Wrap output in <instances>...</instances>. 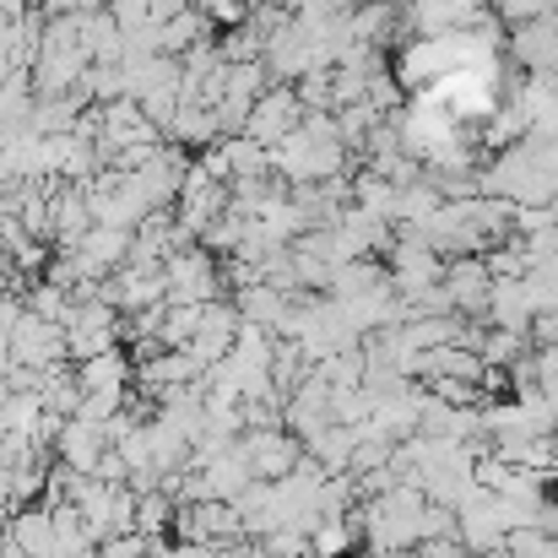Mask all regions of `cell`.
I'll return each mask as SVG.
<instances>
[{
    "label": "cell",
    "instance_id": "obj_7",
    "mask_svg": "<svg viewBox=\"0 0 558 558\" xmlns=\"http://www.w3.org/2000/svg\"><path fill=\"white\" fill-rule=\"evenodd\" d=\"M5 342H11V359L27 364V369L71 364V359H65V337H60V326L44 320V315H33V310H22V315L5 326Z\"/></svg>",
    "mask_w": 558,
    "mask_h": 558
},
{
    "label": "cell",
    "instance_id": "obj_37",
    "mask_svg": "<svg viewBox=\"0 0 558 558\" xmlns=\"http://www.w3.org/2000/svg\"><path fill=\"white\" fill-rule=\"evenodd\" d=\"M38 11V0H0V16H27Z\"/></svg>",
    "mask_w": 558,
    "mask_h": 558
},
{
    "label": "cell",
    "instance_id": "obj_24",
    "mask_svg": "<svg viewBox=\"0 0 558 558\" xmlns=\"http://www.w3.org/2000/svg\"><path fill=\"white\" fill-rule=\"evenodd\" d=\"M44 477H49V456L22 461V466H0V505L5 510H22V505L44 499Z\"/></svg>",
    "mask_w": 558,
    "mask_h": 558
},
{
    "label": "cell",
    "instance_id": "obj_23",
    "mask_svg": "<svg viewBox=\"0 0 558 558\" xmlns=\"http://www.w3.org/2000/svg\"><path fill=\"white\" fill-rule=\"evenodd\" d=\"M131 374H136V364H131L125 348H104V353H93V359L76 364V385L82 390H125Z\"/></svg>",
    "mask_w": 558,
    "mask_h": 558
},
{
    "label": "cell",
    "instance_id": "obj_35",
    "mask_svg": "<svg viewBox=\"0 0 558 558\" xmlns=\"http://www.w3.org/2000/svg\"><path fill=\"white\" fill-rule=\"evenodd\" d=\"M195 5L211 16V27H239L250 16V0H195Z\"/></svg>",
    "mask_w": 558,
    "mask_h": 558
},
{
    "label": "cell",
    "instance_id": "obj_5",
    "mask_svg": "<svg viewBox=\"0 0 558 558\" xmlns=\"http://www.w3.org/2000/svg\"><path fill=\"white\" fill-rule=\"evenodd\" d=\"M98 299H109L120 315H136V310H158L169 304V282H163V266H114L104 282H98Z\"/></svg>",
    "mask_w": 558,
    "mask_h": 558
},
{
    "label": "cell",
    "instance_id": "obj_39",
    "mask_svg": "<svg viewBox=\"0 0 558 558\" xmlns=\"http://www.w3.org/2000/svg\"><path fill=\"white\" fill-rule=\"evenodd\" d=\"M369 558H417L412 548H396V554H369Z\"/></svg>",
    "mask_w": 558,
    "mask_h": 558
},
{
    "label": "cell",
    "instance_id": "obj_41",
    "mask_svg": "<svg viewBox=\"0 0 558 558\" xmlns=\"http://www.w3.org/2000/svg\"><path fill=\"white\" fill-rule=\"evenodd\" d=\"M348 558H353V554H348Z\"/></svg>",
    "mask_w": 558,
    "mask_h": 558
},
{
    "label": "cell",
    "instance_id": "obj_15",
    "mask_svg": "<svg viewBox=\"0 0 558 558\" xmlns=\"http://www.w3.org/2000/svg\"><path fill=\"white\" fill-rule=\"evenodd\" d=\"M49 450H54V461H65L71 472H93V466H98V456L109 450V439H104V428H98V423H87V417H65Z\"/></svg>",
    "mask_w": 558,
    "mask_h": 558
},
{
    "label": "cell",
    "instance_id": "obj_13",
    "mask_svg": "<svg viewBox=\"0 0 558 558\" xmlns=\"http://www.w3.org/2000/svg\"><path fill=\"white\" fill-rule=\"evenodd\" d=\"M439 288L450 293V310H456V315L477 320V315H483V304H488L494 271H488V260H483V255H450V260H445V282H439Z\"/></svg>",
    "mask_w": 558,
    "mask_h": 558
},
{
    "label": "cell",
    "instance_id": "obj_20",
    "mask_svg": "<svg viewBox=\"0 0 558 558\" xmlns=\"http://www.w3.org/2000/svg\"><path fill=\"white\" fill-rule=\"evenodd\" d=\"M483 320L488 326H510V331H526L532 326V299H526L521 277H494L488 304H483Z\"/></svg>",
    "mask_w": 558,
    "mask_h": 558
},
{
    "label": "cell",
    "instance_id": "obj_32",
    "mask_svg": "<svg viewBox=\"0 0 558 558\" xmlns=\"http://www.w3.org/2000/svg\"><path fill=\"white\" fill-rule=\"evenodd\" d=\"M293 93H299L304 114H315V109H337V104H331V71H304V76L293 82Z\"/></svg>",
    "mask_w": 558,
    "mask_h": 558
},
{
    "label": "cell",
    "instance_id": "obj_4",
    "mask_svg": "<svg viewBox=\"0 0 558 558\" xmlns=\"http://www.w3.org/2000/svg\"><path fill=\"white\" fill-rule=\"evenodd\" d=\"M385 271H390V288L401 299H417V293H428V288L445 282V255L428 250L412 228H396V239L385 250Z\"/></svg>",
    "mask_w": 558,
    "mask_h": 558
},
{
    "label": "cell",
    "instance_id": "obj_8",
    "mask_svg": "<svg viewBox=\"0 0 558 558\" xmlns=\"http://www.w3.org/2000/svg\"><path fill=\"white\" fill-rule=\"evenodd\" d=\"M190 174V158L174 147V142H158L153 153H147V163L142 169H131V185L142 190V201L158 211V206H174V195L185 185Z\"/></svg>",
    "mask_w": 558,
    "mask_h": 558
},
{
    "label": "cell",
    "instance_id": "obj_33",
    "mask_svg": "<svg viewBox=\"0 0 558 558\" xmlns=\"http://www.w3.org/2000/svg\"><path fill=\"white\" fill-rule=\"evenodd\" d=\"M153 543H163V537H142V532H120V537H104L93 558H147L153 554Z\"/></svg>",
    "mask_w": 558,
    "mask_h": 558
},
{
    "label": "cell",
    "instance_id": "obj_2",
    "mask_svg": "<svg viewBox=\"0 0 558 558\" xmlns=\"http://www.w3.org/2000/svg\"><path fill=\"white\" fill-rule=\"evenodd\" d=\"M120 326H125V315H120L109 299H98V293L71 299V315L60 320L65 359L82 364V359H93V353H104V348H120Z\"/></svg>",
    "mask_w": 558,
    "mask_h": 558
},
{
    "label": "cell",
    "instance_id": "obj_34",
    "mask_svg": "<svg viewBox=\"0 0 558 558\" xmlns=\"http://www.w3.org/2000/svg\"><path fill=\"white\" fill-rule=\"evenodd\" d=\"M488 11H494V16H505V22L515 27V22H532V16L554 11V0H488Z\"/></svg>",
    "mask_w": 558,
    "mask_h": 558
},
{
    "label": "cell",
    "instance_id": "obj_16",
    "mask_svg": "<svg viewBox=\"0 0 558 558\" xmlns=\"http://www.w3.org/2000/svg\"><path fill=\"white\" fill-rule=\"evenodd\" d=\"M11 548H22L27 558H54V515H49V505H22V510H11V521H5V532H0Z\"/></svg>",
    "mask_w": 558,
    "mask_h": 558
},
{
    "label": "cell",
    "instance_id": "obj_11",
    "mask_svg": "<svg viewBox=\"0 0 558 558\" xmlns=\"http://www.w3.org/2000/svg\"><path fill=\"white\" fill-rule=\"evenodd\" d=\"M239 445H244V461H250V472H255L260 483L288 477V472H293V461L304 456V445H299L288 428H244V434H239Z\"/></svg>",
    "mask_w": 558,
    "mask_h": 558
},
{
    "label": "cell",
    "instance_id": "obj_31",
    "mask_svg": "<svg viewBox=\"0 0 558 558\" xmlns=\"http://www.w3.org/2000/svg\"><path fill=\"white\" fill-rule=\"evenodd\" d=\"M201 244H206L211 255H233V250L244 244V217H233V211L211 217V222L201 228Z\"/></svg>",
    "mask_w": 558,
    "mask_h": 558
},
{
    "label": "cell",
    "instance_id": "obj_14",
    "mask_svg": "<svg viewBox=\"0 0 558 558\" xmlns=\"http://www.w3.org/2000/svg\"><path fill=\"white\" fill-rule=\"evenodd\" d=\"M87 228H93L87 190L71 185V180H49V244L54 250H71Z\"/></svg>",
    "mask_w": 558,
    "mask_h": 558
},
{
    "label": "cell",
    "instance_id": "obj_29",
    "mask_svg": "<svg viewBox=\"0 0 558 558\" xmlns=\"http://www.w3.org/2000/svg\"><path fill=\"white\" fill-rule=\"evenodd\" d=\"M488 147H515V142H526V131H532V120H526V109L510 98V104H494L488 114Z\"/></svg>",
    "mask_w": 558,
    "mask_h": 558
},
{
    "label": "cell",
    "instance_id": "obj_12",
    "mask_svg": "<svg viewBox=\"0 0 558 558\" xmlns=\"http://www.w3.org/2000/svg\"><path fill=\"white\" fill-rule=\"evenodd\" d=\"M233 337H239V310H233V299H206V304H201V320H195V337L185 342V353L201 369H211V364L233 348Z\"/></svg>",
    "mask_w": 558,
    "mask_h": 558
},
{
    "label": "cell",
    "instance_id": "obj_9",
    "mask_svg": "<svg viewBox=\"0 0 558 558\" xmlns=\"http://www.w3.org/2000/svg\"><path fill=\"white\" fill-rule=\"evenodd\" d=\"M505 54L532 71V76H548L558 71V11H543L532 22H515V33L505 38Z\"/></svg>",
    "mask_w": 558,
    "mask_h": 558
},
{
    "label": "cell",
    "instance_id": "obj_27",
    "mask_svg": "<svg viewBox=\"0 0 558 558\" xmlns=\"http://www.w3.org/2000/svg\"><path fill=\"white\" fill-rule=\"evenodd\" d=\"M38 401H44V412H54V417H71V412H76V401H82V385H76V374L65 369V364L44 369V379H38Z\"/></svg>",
    "mask_w": 558,
    "mask_h": 558
},
{
    "label": "cell",
    "instance_id": "obj_21",
    "mask_svg": "<svg viewBox=\"0 0 558 558\" xmlns=\"http://www.w3.org/2000/svg\"><path fill=\"white\" fill-rule=\"evenodd\" d=\"M374 288H390V271L374 260V255H353L342 266H331V282H326V299H364Z\"/></svg>",
    "mask_w": 558,
    "mask_h": 558
},
{
    "label": "cell",
    "instance_id": "obj_6",
    "mask_svg": "<svg viewBox=\"0 0 558 558\" xmlns=\"http://www.w3.org/2000/svg\"><path fill=\"white\" fill-rule=\"evenodd\" d=\"M299 120H304L299 93H293L288 82H271V87L250 104V114H244V136L260 142V147H277L288 131H299Z\"/></svg>",
    "mask_w": 558,
    "mask_h": 558
},
{
    "label": "cell",
    "instance_id": "obj_3",
    "mask_svg": "<svg viewBox=\"0 0 558 558\" xmlns=\"http://www.w3.org/2000/svg\"><path fill=\"white\" fill-rule=\"evenodd\" d=\"M163 282H169V304H206V299H222V271H217V255L206 244L185 239L180 250L163 255Z\"/></svg>",
    "mask_w": 558,
    "mask_h": 558
},
{
    "label": "cell",
    "instance_id": "obj_22",
    "mask_svg": "<svg viewBox=\"0 0 558 558\" xmlns=\"http://www.w3.org/2000/svg\"><path fill=\"white\" fill-rule=\"evenodd\" d=\"M206 38H217V27H211V16H206L201 5H185V11H174V16L158 22V49H163V54H190V49L206 44Z\"/></svg>",
    "mask_w": 558,
    "mask_h": 558
},
{
    "label": "cell",
    "instance_id": "obj_26",
    "mask_svg": "<svg viewBox=\"0 0 558 558\" xmlns=\"http://www.w3.org/2000/svg\"><path fill=\"white\" fill-rule=\"evenodd\" d=\"M521 353H532L526 331H510V326H483V337H477V359H483L488 369H510Z\"/></svg>",
    "mask_w": 558,
    "mask_h": 558
},
{
    "label": "cell",
    "instance_id": "obj_28",
    "mask_svg": "<svg viewBox=\"0 0 558 558\" xmlns=\"http://www.w3.org/2000/svg\"><path fill=\"white\" fill-rule=\"evenodd\" d=\"M353 206H364L374 217L396 222V185H390L385 174H374V169H359V174H353Z\"/></svg>",
    "mask_w": 558,
    "mask_h": 558
},
{
    "label": "cell",
    "instance_id": "obj_1",
    "mask_svg": "<svg viewBox=\"0 0 558 558\" xmlns=\"http://www.w3.org/2000/svg\"><path fill=\"white\" fill-rule=\"evenodd\" d=\"M271 153V174L282 185H310V180H331L348 169V142L337 136V109H315L299 120V131H288Z\"/></svg>",
    "mask_w": 558,
    "mask_h": 558
},
{
    "label": "cell",
    "instance_id": "obj_17",
    "mask_svg": "<svg viewBox=\"0 0 558 558\" xmlns=\"http://www.w3.org/2000/svg\"><path fill=\"white\" fill-rule=\"evenodd\" d=\"M201 483H206V499H239L255 483V472L244 461V445L233 439L228 450H217L211 461H201Z\"/></svg>",
    "mask_w": 558,
    "mask_h": 558
},
{
    "label": "cell",
    "instance_id": "obj_38",
    "mask_svg": "<svg viewBox=\"0 0 558 558\" xmlns=\"http://www.w3.org/2000/svg\"><path fill=\"white\" fill-rule=\"evenodd\" d=\"M244 558H277L266 543H255V537H244Z\"/></svg>",
    "mask_w": 558,
    "mask_h": 558
},
{
    "label": "cell",
    "instance_id": "obj_19",
    "mask_svg": "<svg viewBox=\"0 0 558 558\" xmlns=\"http://www.w3.org/2000/svg\"><path fill=\"white\" fill-rule=\"evenodd\" d=\"M163 136H169L180 153H201V147H211V142L222 136L217 109H211V104H180V109H174V120L163 125Z\"/></svg>",
    "mask_w": 558,
    "mask_h": 558
},
{
    "label": "cell",
    "instance_id": "obj_40",
    "mask_svg": "<svg viewBox=\"0 0 558 558\" xmlns=\"http://www.w3.org/2000/svg\"><path fill=\"white\" fill-rule=\"evenodd\" d=\"M472 558H505V548H499V554H472Z\"/></svg>",
    "mask_w": 558,
    "mask_h": 558
},
{
    "label": "cell",
    "instance_id": "obj_10",
    "mask_svg": "<svg viewBox=\"0 0 558 558\" xmlns=\"http://www.w3.org/2000/svg\"><path fill=\"white\" fill-rule=\"evenodd\" d=\"M174 222L185 228L190 239H201V228L211 222V217H222L228 211V185L222 180H211V174H201L195 163H190V174H185V185H180V195H174Z\"/></svg>",
    "mask_w": 558,
    "mask_h": 558
},
{
    "label": "cell",
    "instance_id": "obj_36",
    "mask_svg": "<svg viewBox=\"0 0 558 558\" xmlns=\"http://www.w3.org/2000/svg\"><path fill=\"white\" fill-rule=\"evenodd\" d=\"M428 537H456V510L450 505H434V499L423 505V543Z\"/></svg>",
    "mask_w": 558,
    "mask_h": 558
},
{
    "label": "cell",
    "instance_id": "obj_18",
    "mask_svg": "<svg viewBox=\"0 0 558 558\" xmlns=\"http://www.w3.org/2000/svg\"><path fill=\"white\" fill-rule=\"evenodd\" d=\"M288 304H293V293H282V288H271V282H244V288L233 293V310H239V320H250V326H266L271 337H277V326L288 320Z\"/></svg>",
    "mask_w": 558,
    "mask_h": 558
},
{
    "label": "cell",
    "instance_id": "obj_30",
    "mask_svg": "<svg viewBox=\"0 0 558 558\" xmlns=\"http://www.w3.org/2000/svg\"><path fill=\"white\" fill-rule=\"evenodd\" d=\"M163 526H174V499H169L163 488L136 494V532H142V537H163Z\"/></svg>",
    "mask_w": 558,
    "mask_h": 558
},
{
    "label": "cell",
    "instance_id": "obj_25",
    "mask_svg": "<svg viewBox=\"0 0 558 558\" xmlns=\"http://www.w3.org/2000/svg\"><path fill=\"white\" fill-rule=\"evenodd\" d=\"M359 515H320V526L310 532V558H348L359 548Z\"/></svg>",
    "mask_w": 558,
    "mask_h": 558
}]
</instances>
